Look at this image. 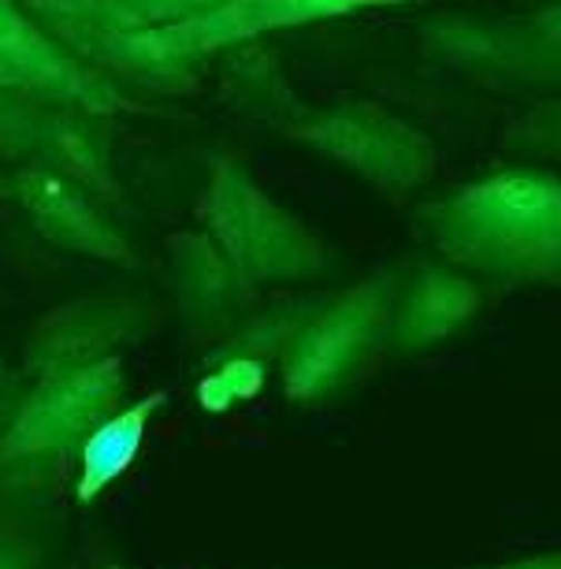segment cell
<instances>
[{
	"mask_svg": "<svg viewBox=\"0 0 561 569\" xmlns=\"http://www.w3.org/2000/svg\"><path fill=\"white\" fill-rule=\"evenodd\" d=\"M435 239L488 272L561 268V182L532 171L494 176L435 209Z\"/></svg>",
	"mask_w": 561,
	"mask_h": 569,
	"instance_id": "6da1fadb",
	"label": "cell"
},
{
	"mask_svg": "<svg viewBox=\"0 0 561 569\" xmlns=\"http://www.w3.org/2000/svg\"><path fill=\"white\" fill-rule=\"evenodd\" d=\"M317 142L383 187H409L431 171V149L420 142V134L364 109L331 116Z\"/></svg>",
	"mask_w": 561,
	"mask_h": 569,
	"instance_id": "7a4b0ae2",
	"label": "cell"
},
{
	"mask_svg": "<svg viewBox=\"0 0 561 569\" xmlns=\"http://www.w3.org/2000/svg\"><path fill=\"white\" fill-rule=\"evenodd\" d=\"M375 309H369V298H350L342 302L328 320H320L309 331L298 350V369H290V391H317L339 380V372L358 358L369 342Z\"/></svg>",
	"mask_w": 561,
	"mask_h": 569,
	"instance_id": "3957f363",
	"label": "cell"
},
{
	"mask_svg": "<svg viewBox=\"0 0 561 569\" xmlns=\"http://www.w3.org/2000/svg\"><path fill=\"white\" fill-rule=\"evenodd\" d=\"M157 402H160V395L149 402H138L134 410H127V413L116 417V421L101 425L90 439H86L82 480H79V499L82 502H90L108 480H116L134 461L138 447H142V436H146V421H149V413H153Z\"/></svg>",
	"mask_w": 561,
	"mask_h": 569,
	"instance_id": "277c9868",
	"label": "cell"
},
{
	"mask_svg": "<svg viewBox=\"0 0 561 569\" xmlns=\"http://www.w3.org/2000/svg\"><path fill=\"white\" fill-rule=\"evenodd\" d=\"M472 309V295L465 291V283L458 279H442V276H424L420 287L413 291L405 320V336L409 339H431L439 331H450L458 320H465Z\"/></svg>",
	"mask_w": 561,
	"mask_h": 569,
	"instance_id": "5b68a950",
	"label": "cell"
}]
</instances>
